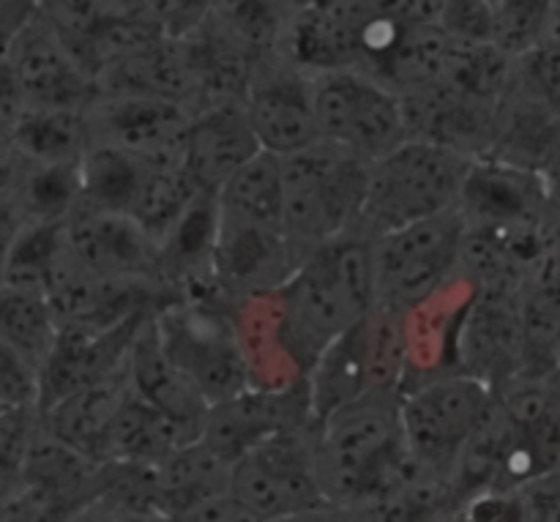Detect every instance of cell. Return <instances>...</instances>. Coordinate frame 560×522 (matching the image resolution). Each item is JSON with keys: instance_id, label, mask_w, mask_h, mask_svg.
I'll return each instance as SVG.
<instances>
[{"instance_id": "obj_21", "label": "cell", "mask_w": 560, "mask_h": 522, "mask_svg": "<svg viewBox=\"0 0 560 522\" xmlns=\"http://www.w3.org/2000/svg\"><path fill=\"white\" fill-rule=\"evenodd\" d=\"M14 159L31 164H80L91 148L85 113L22 109L9 135Z\"/></svg>"}, {"instance_id": "obj_16", "label": "cell", "mask_w": 560, "mask_h": 522, "mask_svg": "<svg viewBox=\"0 0 560 522\" xmlns=\"http://www.w3.org/2000/svg\"><path fill=\"white\" fill-rule=\"evenodd\" d=\"M310 425L306 383L290 388H246L238 397L208 408L197 441L219 460L235 465L260 443Z\"/></svg>"}, {"instance_id": "obj_30", "label": "cell", "mask_w": 560, "mask_h": 522, "mask_svg": "<svg viewBox=\"0 0 560 522\" xmlns=\"http://www.w3.org/2000/svg\"><path fill=\"white\" fill-rule=\"evenodd\" d=\"M541 44H560V3H547L539 47Z\"/></svg>"}, {"instance_id": "obj_2", "label": "cell", "mask_w": 560, "mask_h": 522, "mask_svg": "<svg viewBox=\"0 0 560 522\" xmlns=\"http://www.w3.org/2000/svg\"><path fill=\"white\" fill-rule=\"evenodd\" d=\"M399 399V392H370L312 425L317 485L326 507L353 509L421 471L405 446Z\"/></svg>"}, {"instance_id": "obj_28", "label": "cell", "mask_w": 560, "mask_h": 522, "mask_svg": "<svg viewBox=\"0 0 560 522\" xmlns=\"http://www.w3.org/2000/svg\"><path fill=\"white\" fill-rule=\"evenodd\" d=\"M173 522H262L260 518L249 512L246 507H241L230 492H219V496L206 498V501H197L191 507H186L184 512H178Z\"/></svg>"}, {"instance_id": "obj_23", "label": "cell", "mask_w": 560, "mask_h": 522, "mask_svg": "<svg viewBox=\"0 0 560 522\" xmlns=\"http://www.w3.org/2000/svg\"><path fill=\"white\" fill-rule=\"evenodd\" d=\"M60 323L38 290L0 285V343L38 372L58 339Z\"/></svg>"}, {"instance_id": "obj_15", "label": "cell", "mask_w": 560, "mask_h": 522, "mask_svg": "<svg viewBox=\"0 0 560 522\" xmlns=\"http://www.w3.org/2000/svg\"><path fill=\"white\" fill-rule=\"evenodd\" d=\"M191 113L180 104L137 96H102L85 109L91 146H109L159 167H180Z\"/></svg>"}, {"instance_id": "obj_10", "label": "cell", "mask_w": 560, "mask_h": 522, "mask_svg": "<svg viewBox=\"0 0 560 522\" xmlns=\"http://www.w3.org/2000/svg\"><path fill=\"white\" fill-rule=\"evenodd\" d=\"M312 425L260 443L230 471L228 492L262 522H282L326 507L317 485Z\"/></svg>"}, {"instance_id": "obj_6", "label": "cell", "mask_w": 560, "mask_h": 522, "mask_svg": "<svg viewBox=\"0 0 560 522\" xmlns=\"http://www.w3.org/2000/svg\"><path fill=\"white\" fill-rule=\"evenodd\" d=\"M410 372L408 326L402 312L375 304L370 315L339 334L306 375L312 421L355 403L370 392L402 394Z\"/></svg>"}, {"instance_id": "obj_29", "label": "cell", "mask_w": 560, "mask_h": 522, "mask_svg": "<svg viewBox=\"0 0 560 522\" xmlns=\"http://www.w3.org/2000/svg\"><path fill=\"white\" fill-rule=\"evenodd\" d=\"M27 224L25 213L20 211L16 200L11 197V192L5 189V184L0 186V282H3L5 266H9V257L14 252L16 239H20L22 228Z\"/></svg>"}, {"instance_id": "obj_4", "label": "cell", "mask_w": 560, "mask_h": 522, "mask_svg": "<svg viewBox=\"0 0 560 522\" xmlns=\"http://www.w3.org/2000/svg\"><path fill=\"white\" fill-rule=\"evenodd\" d=\"M366 175L364 159L328 142L279 159L282 228L301 255L359 228Z\"/></svg>"}, {"instance_id": "obj_7", "label": "cell", "mask_w": 560, "mask_h": 522, "mask_svg": "<svg viewBox=\"0 0 560 522\" xmlns=\"http://www.w3.org/2000/svg\"><path fill=\"white\" fill-rule=\"evenodd\" d=\"M375 299L410 315L463 277V217L459 211L424 219L372 241Z\"/></svg>"}, {"instance_id": "obj_5", "label": "cell", "mask_w": 560, "mask_h": 522, "mask_svg": "<svg viewBox=\"0 0 560 522\" xmlns=\"http://www.w3.org/2000/svg\"><path fill=\"white\" fill-rule=\"evenodd\" d=\"M151 321L162 353L208 408L252 388L235 301L224 295L178 299L153 312Z\"/></svg>"}, {"instance_id": "obj_25", "label": "cell", "mask_w": 560, "mask_h": 522, "mask_svg": "<svg viewBox=\"0 0 560 522\" xmlns=\"http://www.w3.org/2000/svg\"><path fill=\"white\" fill-rule=\"evenodd\" d=\"M36 430L38 414H31V410H0V492L3 496L20 487Z\"/></svg>"}, {"instance_id": "obj_26", "label": "cell", "mask_w": 560, "mask_h": 522, "mask_svg": "<svg viewBox=\"0 0 560 522\" xmlns=\"http://www.w3.org/2000/svg\"><path fill=\"white\" fill-rule=\"evenodd\" d=\"M38 370L0 343V410L38 414Z\"/></svg>"}, {"instance_id": "obj_17", "label": "cell", "mask_w": 560, "mask_h": 522, "mask_svg": "<svg viewBox=\"0 0 560 522\" xmlns=\"http://www.w3.org/2000/svg\"><path fill=\"white\" fill-rule=\"evenodd\" d=\"M151 315L131 317L118 326H60L58 339L38 372V414L115 375L126 364L131 339Z\"/></svg>"}, {"instance_id": "obj_3", "label": "cell", "mask_w": 560, "mask_h": 522, "mask_svg": "<svg viewBox=\"0 0 560 522\" xmlns=\"http://www.w3.org/2000/svg\"><path fill=\"white\" fill-rule=\"evenodd\" d=\"M474 159L424 140H408L370 164L359 233L381 239L394 230L454 211Z\"/></svg>"}, {"instance_id": "obj_20", "label": "cell", "mask_w": 560, "mask_h": 522, "mask_svg": "<svg viewBox=\"0 0 560 522\" xmlns=\"http://www.w3.org/2000/svg\"><path fill=\"white\" fill-rule=\"evenodd\" d=\"M153 317V315H151ZM148 317L140 332L131 339L129 356H126V372H129L131 392L148 405L159 410L167 419L200 432L202 419L208 414V405L195 392L189 381L167 361V356L159 348L153 321Z\"/></svg>"}, {"instance_id": "obj_1", "label": "cell", "mask_w": 560, "mask_h": 522, "mask_svg": "<svg viewBox=\"0 0 560 522\" xmlns=\"http://www.w3.org/2000/svg\"><path fill=\"white\" fill-rule=\"evenodd\" d=\"M279 337L301 375H310L317 356L375 310L372 239L353 230L312 250L293 277L273 290Z\"/></svg>"}, {"instance_id": "obj_32", "label": "cell", "mask_w": 560, "mask_h": 522, "mask_svg": "<svg viewBox=\"0 0 560 522\" xmlns=\"http://www.w3.org/2000/svg\"><path fill=\"white\" fill-rule=\"evenodd\" d=\"M282 522H348V520H345V514L339 512V509L320 507V509H312V512H304V514H299V518H290Z\"/></svg>"}, {"instance_id": "obj_19", "label": "cell", "mask_w": 560, "mask_h": 522, "mask_svg": "<svg viewBox=\"0 0 560 522\" xmlns=\"http://www.w3.org/2000/svg\"><path fill=\"white\" fill-rule=\"evenodd\" d=\"M131 397V383L126 364L115 375L60 399L52 408L38 414L44 430L69 449L80 452L91 463L104 465V446H107L109 430Z\"/></svg>"}, {"instance_id": "obj_12", "label": "cell", "mask_w": 560, "mask_h": 522, "mask_svg": "<svg viewBox=\"0 0 560 522\" xmlns=\"http://www.w3.org/2000/svg\"><path fill=\"white\" fill-rule=\"evenodd\" d=\"M244 113L268 156H293L320 142L312 104V74L279 53L262 55L252 66Z\"/></svg>"}, {"instance_id": "obj_27", "label": "cell", "mask_w": 560, "mask_h": 522, "mask_svg": "<svg viewBox=\"0 0 560 522\" xmlns=\"http://www.w3.org/2000/svg\"><path fill=\"white\" fill-rule=\"evenodd\" d=\"M517 522H560V474L541 476L514 492Z\"/></svg>"}, {"instance_id": "obj_8", "label": "cell", "mask_w": 560, "mask_h": 522, "mask_svg": "<svg viewBox=\"0 0 560 522\" xmlns=\"http://www.w3.org/2000/svg\"><path fill=\"white\" fill-rule=\"evenodd\" d=\"M492 399V388L446 372L410 383L399 399V425L410 457L452 485L454 465Z\"/></svg>"}, {"instance_id": "obj_11", "label": "cell", "mask_w": 560, "mask_h": 522, "mask_svg": "<svg viewBox=\"0 0 560 522\" xmlns=\"http://www.w3.org/2000/svg\"><path fill=\"white\" fill-rule=\"evenodd\" d=\"M22 109H71L85 113L98 96L93 77L77 63L38 3L3 55Z\"/></svg>"}, {"instance_id": "obj_34", "label": "cell", "mask_w": 560, "mask_h": 522, "mask_svg": "<svg viewBox=\"0 0 560 522\" xmlns=\"http://www.w3.org/2000/svg\"><path fill=\"white\" fill-rule=\"evenodd\" d=\"M446 522H470V520H468V518H465V514H463V512H459V509H457V512H454V514H452V518H448Z\"/></svg>"}, {"instance_id": "obj_18", "label": "cell", "mask_w": 560, "mask_h": 522, "mask_svg": "<svg viewBox=\"0 0 560 522\" xmlns=\"http://www.w3.org/2000/svg\"><path fill=\"white\" fill-rule=\"evenodd\" d=\"M260 153L262 148L246 118L244 102H217L191 113L180 167L197 189L217 195Z\"/></svg>"}, {"instance_id": "obj_31", "label": "cell", "mask_w": 560, "mask_h": 522, "mask_svg": "<svg viewBox=\"0 0 560 522\" xmlns=\"http://www.w3.org/2000/svg\"><path fill=\"white\" fill-rule=\"evenodd\" d=\"M109 520H113V507L98 498L96 503H91V507H85L82 512H77L69 522H109Z\"/></svg>"}, {"instance_id": "obj_33", "label": "cell", "mask_w": 560, "mask_h": 522, "mask_svg": "<svg viewBox=\"0 0 560 522\" xmlns=\"http://www.w3.org/2000/svg\"><path fill=\"white\" fill-rule=\"evenodd\" d=\"M109 522H173V518L159 512H115L113 509V520Z\"/></svg>"}, {"instance_id": "obj_13", "label": "cell", "mask_w": 560, "mask_h": 522, "mask_svg": "<svg viewBox=\"0 0 560 522\" xmlns=\"http://www.w3.org/2000/svg\"><path fill=\"white\" fill-rule=\"evenodd\" d=\"M448 370L501 388L525 370L520 295L474 290L452 337Z\"/></svg>"}, {"instance_id": "obj_14", "label": "cell", "mask_w": 560, "mask_h": 522, "mask_svg": "<svg viewBox=\"0 0 560 522\" xmlns=\"http://www.w3.org/2000/svg\"><path fill=\"white\" fill-rule=\"evenodd\" d=\"M63 235L71 255L98 277L173 295L162 274V250L129 217L77 206L63 222Z\"/></svg>"}, {"instance_id": "obj_24", "label": "cell", "mask_w": 560, "mask_h": 522, "mask_svg": "<svg viewBox=\"0 0 560 522\" xmlns=\"http://www.w3.org/2000/svg\"><path fill=\"white\" fill-rule=\"evenodd\" d=\"M547 3H492V47L517 60L539 47Z\"/></svg>"}, {"instance_id": "obj_22", "label": "cell", "mask_w": 560, "mask_h": 522, "mask_svg": "<svg viewBox=\"0 0 560 522\" xmlns=\"http://www.w3.org/2000/svg\"><path fill=\"white\" fill-rule=\"evenodd\" d=\"M5 189L27 222L63 224L80 206V164H31L14 159Z\"/></svg>"}, {"instance_id": "obj_9", "label": "cell", "mask_w": 560, "mask_h": 522, "mask_svg": "<svg viewBox=\"0 0 560 522\" xmlns=\"http://www.w3.org/2000/svg\"><path fill=\"white\" fill-rule=\"evenodd\" d=\"M312 104L320 142L342 148L366 164L410 140L397 93L361 71L312 74Z\"/></svg>"}]
</instances>
